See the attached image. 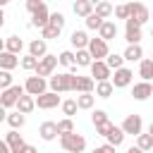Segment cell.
I'll return each mask as SVG.
<instances>
[{
    "mask_svg": "<svg viewBox=\"0 0 153 153\" xmlns=\"http://www.w3.org/2000/svg\"><path fill=\"white\" fill-rule=\"evenodd\" d=\"M74 100H76V108H79V110H91L93 103H96V96H93V93H79Z\"/></svg>",
    "mask_w": 153,
    "mask_h": 153,
    "instance_id": "obj_28",
    "label": "cell"
},
{
    "mask_svg": "<svg viewBox=\"0 0 153 153\" xmlns=\"http://www.w3.org/2000/svg\"><path fill=\"white\" fill-rule=\"evenodd\" d=\"M48 19H50V10H48V5L43 2L33 14H31V26H38V29H45L48 26Z\"/></svg>",
    "mask_w": 153,
    "mask_h": 153,
    "instance_id": "obj_15",
    "label": "cell"
},
{
    "mask_svg": "<svg viewBox=\"0 0 153 153\" xmlns=\"http://www.w3.org/2000/svg\"><path fill=\"white\" fill-rule=\"evenodd\" d=\"M5 143H7V148H10V153H19L24 146H26V141H24V136L19 134V131H14V129H10L7 134H5Z\"/></svg>",
    "mask_w": 153,
    "mask_h": 153,
    "instance_id": "obj_13",
    "label": "cell"
},
{
    "mask_svg": "<svg viewBox=\"0 0 153 153\" xmlns=\"http://www.w3.org/2000/svg\"><path fill=\"white\" fill-rule=\"evenodd\" d=\"M19 153H38V148H36V146H31V143H26V146H24Z\"/></svg>",
    "mask_w": 153,
    "mask_h": 153,
    "instance_id": "obj_48",
    "label": "cell"
},
{
    "mask_svg": "<svg viewBox=\"0 0 153 153\" xmlns=\"http://www.w3.org/2000/svg\"><path fill=\"white\" fill-rule=\"evenodd\" d=\"M72 10H74L76 17H84V19H86L88 14H93V2H91V0H76Z\"/></svg>",
    "mask_w": 153,
    "mask_h": 153,
    "instance_id": "obj_24",
    "label": "cell"
},
{
    "mask_svg": "<svg viewBox=\"0 0 153 153\" xmlns=\"http://www.w3.org/2000/svg\"><path fill=\"white\" fill-rule=\"evenodd\" d=\"M105 65H108V69L112 72V69H120V67H124V57L122 55H117V53H110L105 60H103Z\"/></svg>",
    "mask_w": 153,
    "mask_h": 153,
    "instance_id": "obj_32",
    "label": "cell"
},
{
    "mask_svg": "<svg viewBox=\"0 0 153 153\" xmlns=\"http://www.w3.org/2000/svg\"><path fill=\"white\" fill-rule=\"evenodd\" d=\"M112 93H115V88H112L110 81H100V84H96V96H98V98H110Z\"/></svg>",
    "mask_w": 153,
    "mask_h": 153,
    "instance_id": "obj_34",
    "label": "cell"
},
{
    "mask_svg": "<svg viewBox=\"0 0 153 153\" xmlns=\"http://www.w3.org/2000/svg\"><path fill=\"white\" fill-rule=\"evenodd\" d=\"M120 129L124 131V136H127V134L139 136V134H141V129H143V120H141V115H127Z\"/></svg>",
    "mask_w": 153,
    "mask_h": 153,
    "instance_id": "obj_10",
    "label": "cell"
},
{
    "mask_svg": "<svg viewBox=\"0 0 153 153\" xmlns=\"http://www.w3.org/2000/svg\"><path fill=\"white\" fill-rule=\"evenodd\" d=\"M112 14L117 17V19H129V10H127V5H117V7H112Z\"/></svg>",
    "mask_w": 153,
    "mask_h": 153,
    "instance_id": "obj_44",
    "label": "cell"
},
{
    "mask_svg": "<svg viewBox=\"0 0 153 153\" xmlns=\"http://www.w3.org/2000/svg\"><path fill=\"white\" fill-rule=\"evenodd\" d=\"M84 22H86V29H91V31H98V29L103 26V19H100V17H96V14H88Z\"/></svg>",
    "mask_w": 153,
    "mask_h": 153,
    "instance_id": "obj_41",
    "label": "cell"
},
{
    "mask_svg": "<svg viewBox=\"0 0 153 153\" xmlns=\"http://www.w3.org/2000/svg\"><path fill=\"white\" fill-rule=\"evenodd\" d=\"M24 96V86H19V84H12L10 88H5V91H0V105L7 110V108H14L17 105V100Z\"/></svg>",
    "mask_w": 153,
    "mask_h": 153,
    "instance_id": "obj_4",
    "label": "cell"
},
{
    "mask_svg": "<svg viewBox=\"0 0 153 153\" xmlns=\"http://www.w3.org/2000/svg\"><path fill=\"white\" fill-rule=\"evenodd\" d=\"M65 22H67V19H65V14H62V12H50V19H48V24H50V26H55V29H60V31H62V29H65Z\"/></svg>",
    "mask_w": 153,
    "mask_h": 153,
    "instance_id": "obj_36",
    "label": "cell"
},
{
    "mask_svg": "<svg viewBox=\"0 0 153 153\" xmlns=\"http://www.w3.org/2000/svg\"><path fill=\"white\" fill-rule=\"evenodd\" d=\"M139 76H141L143 81H151V79H153V60H151V57H143V60L139 62Z\"/></svg>",
    "mask_w": 153,
    "mask_h": 153,
    "instance_id": "obj_27",
    "label": "cell"
},
{
    "mask_svg": "<svg viewBox=\"0 0 153 153\" xmlns=\"http://www.w3.org/2000/svg\"><path fill=\"white\" fill-rule=\"evenodd\" d=\"M60 33H62V31H60V29H55V26H50V24H48L45 29H41V38H43L45 43H48V41H53V38H57Z\"/></svg>",
    "mask_w": 153,
    "mask_h": 153,
    "instance_id": "obj_38",
    "label": "cell"
},
{
    "mask_svg": "<svg viewBox=\"0 0 153 153\" xmlns=\"http://www.w3.org/2000/svg\"><path fill=\"white\" fill-rule=\"evenodd\" d=\"M93 14H96V17H100V19L105 22V19H110V17H112V5H110V2H105V0H100V2H96V5H93Z\"/></svg>",
    "mask_w": 153,
    "mask_h": 153,
    "instance_id": "obj_26",
    "label": "cell"
},
{
    "mask_svg": "<svg viewBox=\"0 0 153 153\" xmlns=\"http://www.w3.org/2000/svg\"><path fill=\"white\" fill-rule=\"evenodd\" d=\"M36 100V108H41V110H53V108H57L62 100H60V93H53V91H45L43 96H38V98H33Z\"/></svg>",
    "mask_w": 153,
    "mask_h": 153,
    "instance_id": "obj_12",
    "label": "cell"
},
{
    "mask_svg": "<svg viewBox=\"0 0 153 153\" xmlns=\"http://www.w3.org/2000/svg\"><path fill=\"white\" fill-rule=\"evenodd\" d=\"M2 24H5V12L0 10V29H2Z\"/></svg>",
    "mask_w": 153,
    "mask_h": 153,
    "instance_id": "obj_52",
    "label": "cell"
},
{
    "mask_svg": "<svg viewBox=\"0 0 153 153\" xmlns=\"http://www.w3.org/2000/svg\"><path fill=\"white\" fill-rule=\"evenodd\" d=\"M127 10H129V19H131V22H136L139 26H143V24L151 19L148 7H146L143 2H129V5H127Z\"/></svg>",
    "mask_w": 153,
    "mask_h": 153,
    "instance_id": "obj_6",
    "label": "cell"
},
{
    "mask_svg": "<svg viewBox=\"0 0 153 153\" xmlns=\"http://www.w3.org/2000/svg\"><path fill=\"white\" fill-rule=\"evenodd\" d=\"M5 120H7V110L0 105V122H5Z\"/></svg>",
    "mask_w": 153,
    "mask_h": 153,
    "instance_id": "obj_50",
    "label": "cell"
},
{
    "mask_svg": "<svg viewBox=\"0 0 153 153\" xmlns=\"http://www.w3.org/2000/svg\"><path fill=\"white\" fill-rule=\"evenodd\" d=\"M131 96H134V100H148V98L153 96V84H151V81H139V84H134V86H131Z\"/></svg>",
    "mask_w": 153,
    "mask_h": 153,
    "instance_id": "obj_14",
    "label": "cell"
},
{
    "mask_svg": "<svg viewBox=\"0 0 153 153\" xmlns=\"http://www.w3.org/2000/svg\"><path fill=\"white\" fill-rule=\"evenodd\" d=\"M127 153H143V151H139L136 146H129V148H127Z\"/></svg>",
    "mask_w": 153,
    "mask_h": 153,
    "instance_id": "obj_51",
    "label": "cell"
},
{
    "mask_svg": "<svg viewBox=\"0 0 153 153\" xmlns=\"http://www.w3.org/2000/svg\"><path fill=\"white\" fill-rule=\"evenodd\" d=\"M29 55L36 57V60L45 57V55H48V43H45L43 38H33V41L29 43Z\"/></svg>",
    "mask_w": 153,
    "mask_h": 153,
    "instance_id": "obj_17",
    "label": "cell"
},
{
    "mask_svg": "<svg viewBox=\"0 0 153 153\" xmlns=\"http://www.w3.org/2000/svg\"><path fill=\"white\" fill-rule=\"evenodd\" d=\"M86 50H88V55H91L93 60H98V62H103V60L110 55V48H108V43H105V41H100V38H91Z\"/></svg>",
    "mask_w": 153,
    "mask_h": 153,
    "instance_id": "obj_8",
    "label": "cell"
},
{
    "mask_svg": "<svg viewBox=\"0 0 153 153\" xmlns=\"http://www.w3.org/2000/svg\"><path fill=\"white\" fill-rule=\"evenodd\" d=\"M14 108H17V112H22V115L26 117L29 112H33V110H36V100H33L31 96H26V93H24V96L17 100V105H14Z\"/></svg>",
    "mask_w": 153,
    "mask_h": 153,
    "instance_id": "obj_21",
    "label": "cell"
},
{
    "mask_svg": "<svg viewBox=\"0 0 153 153\" xmlns=\"http://www.w3.org/2000/svg\"><path fill=\"white\" fill-rule=\"evenodd\" d=\"M0 53H5V41L0 38Z\"/></svg>",
    "mask_w": 153,
    "mask_h": 153,
    "instance_id": "obj_53",
    "label": "cell"
},
{
    "mask_svg": "<svg viewBox=\"0 0 153 153\" xmlns=\"http://www.w3.org/2000/svg\"><path fill=\"white\" fill-rule=\"evenodd\" d=\"M5 122H7V124L14 129V131H17V129H22V127H24L26 117H24L22 112H17V110H14V112H7V120H5Z\"/></svg>",
    "mask_w": 153,
    "mask_h": 153,
    "instance_id": "obj_29",
    "label": "cell"
},
{
    "mask_svg": "<svg viewBox=\"0 0 153 153\" xmlns=\"http://www.w3.org/2000/svg\"><path fill=\"white\" fill-rule=\"evenodd\" d=\"M60 108H62V112H65L69 120H72V115H76V110H79V108H76V100H62Z\"/></svg>",
    "mask_w": 153,
    "mask_h": 153,
    "instance_id": "obj_40",
    "label": "cell"
},
{
    "mask_svg": "<svg viewBox=\"0 0 153 153\" xmlns=\"http://www.w3.org/2000/svg\"><path fill=\"white\" fill-rule=\"evenodd\" d=\"M136 148H139V151H143V153H146V151H153V136L141 131V134L136 136Z\"/></svg>",
    "mask_w": 153,
    "mask_h": 153,
    "instance_id": "obj_30",
    "label": "cell"
},
{
    "mask_svg": "<svg viewBox=\"0 0 153 153\" xmlns=\"http://www.w3.org/2000/svg\"><path fill=\"white\" fill-rule=\"evenodd\" d=\"M112 127H115V124L108 120V122H103V124H98V127H96V134H98V136H108V134L112 131Z\"/></svg>",
    "mask_w": 153,
    "mask_h": 153,
    "instance_id": "obj_45",
    "label": "cell"
},
{
    "mask_svg": "<svg viewBox=\"0 0 153 153\" xmlns=\"http://www.w3.org/2000/svg\"><path fill=\"white\" fill-rule=\"evenodd\" d=\"M110 76H112V72L108 69L105 62H98V60L91 62V79H93L96 84H100V81H110Z\"/></svg>",
    "mask_w": 153,
    "mask_h": 153,
    "instance_id": "obj_11",
    "label": "cell"
},
{
    "mask_svg": "<svg viewBox=\"0 0 153 153\" xmlns=\"http://www.w3.org/2000/svg\"><path fill=\"white\" fill-rule=\"evenodd\" d=\"M93 153H100V151H98V148H93Z\"/></svg>",
    "mask_w": 153,
    "mask_h": 153,
    "instance_id": "obj_55",
    "label": "cell"
},
{
    "mask_svg": "<svg viewBox=\"0 0 153 153\" xmlns=\"http://www.w3.org/2000/svg\"><path fill=\"white\" fill-rule=\"evenodd\" d=\"M17 65H19V57H17V55H12V53H7V50L0 53V69H2V72H12Z\"/></svg>",
    "mask_w": 153,
    "mask_h": 153,
    "instance_id": "obj_23",
    "label": "cell"
},
{
    "mask_svg": "<svg viewBox=\"0 0 153 153\" xmlns=\"http://www.w3.org/2000/svg\"><path fill=\"white\" fill-rule=\"evenodd\" d=\"M12 84H14V79H12V72H2V69H0V91L10 88Z\"/></svg>",
    "mask_w": 153,
    "mask_h": 153,
    "instance_id": "obj_43",
    "label": "cell"
},
{
    "mask_svg": "<svg viewBox=\"0 0 153 153\" xmlns=\"http://www.w3.org/2000/svg\"><path fill=\"white\" fill-rule=\"evenodd\" d=\"M72 131H74V122H72L69 117H65V120L57 122V136H67V134H72Z\"/></svg>",
    "mask_w": 153,
    "mask_h": 153,
    "instance_id": "obj_35",
    "label": "cell"
},
{
    "mask_svg": "<svg viewBox=\"0 0 153 153\" xmlns=\"http://www.w3.org/2000/svg\"><path fill=\"white\" fill-rule=\"evenodd\" d=\"M131 79H134V72L129 67H120V69H115V76H110V84H112V88H127L131 84Z\"/></svg>",
    "mask_w": 153,
    "mask_h": 153,
    "instance_id": "obj_9",
    "label": "cell"
},
{
    "mask_svg": "<svg viewBox=\"0 0 153 153\" xmlns=\"http://www.w3.org/2000/svg\"><path fill=\"white\" fill-rule=\"evenodd\" d=\"M141 38H143L141 26H139L136 22L127 19V22H124V41H127L129 45H141Z\"/></svg>",
    "mask_w": 153,
    "mask_h": 153,
    "instance_id": "obj_7",
    "label": "cell"
},
{
    "mask_svg": "<svg viewBox=\"0 0 153 153\" xmlns=\"http://www.w3.org/2000/svg\"><path fill=\"white\" fill-rule=\"evenodd\" d=\"M93 88H96V81H93L91 76L76 74V84H74V91H76V93H93Z\"/></svg>",
    "mask_w": 153,
    "mask_h": 153,
    "instance_id": "obj_19",
    "label": "cell"
},
{
    "mask_svg": "<svg viewBox=\"0 0 153 153\" xmlns=\"http://www.w3.org/2000/svg\"><path fill=\"white\" fill-rule=\"evenodd\" d=\"M91 122H93V127L108 122V112H105V110H93V112H91Z\"/></svg>",
    "mask_w": 153,
    "mask_h": 153,
    "instance_id": "obj_42",
    "label": "cell"
},
{
    "mask_svg": "<svg viewBox=\"0 0 153 153\" xmlns=\"http://www.w3.org/2000/svg\"><path fill=\"white\" fill-rule=\"evenodd\" d=\"M55 67H57V55H45V57H41L38 60V65H36V76H41V79H50L53 76V72H55Z\"/></svg>",
    "mask_w": 153,
    "mask_h": 153,
    "instance_id": "obj_5",
    "label": "cell"
},
{
    "mask_svg": "<svg viewBox=\"0 0 153 153\" xmlns=\"http://www.w3.org/2000/svg\"><path fill=\"white\" fill-rule=\"evenodd\" d=\"M98 151H100V153H115V146H110V143H103Z\"/></svg>",
    "mask_w": 153,
    "mask_h": 153,
    "instance_id": "obj_47",
    "label": "cell"
},
{
    "mask_svg": "<svg viewBox=\"0 0 153 153\" xmlns=\"http://www.w3.org/2000/svg\"><path fill=\"white\" fill-rule=\"evenodd\" d=\"M48 91V79H41V76H26V81H24V93L26 96H31V98H38V96H43Z\"/></svg>",
    "mask_w": 153,
    "mask_h": 153,
    "instance_id": "obj_3",
    "label": "cell"
},
{
    "mask_svg": "<svg viewBox=\"0 0 153 153\" xmlns=\"http://www.w3.org/2000/svg\"><path fill=\"white\" fill-rule=\"evenodd\" d=\"M38 136H41L43 141L57 139V122H43V124L38 127Z\"/></svg>",
    "mask_w": 153,
    "mask_h": 153,
    "instance_id": "obj_20",
    "label": "cell"
},
{
    "mask_svg": "<svg viewBox=\"0 0 153 153\" xmlns=\"http://www.w3.org/2000/svg\"><path fill=\"white\" fill-rule=\"evenodd\" d=\"M41 5H43V2H41V0H26V10H29V12H31V14H33V12H36V10H38V7H41Z\"/></svg>",
    "mask_w": 153,
    "mask_h": 153,
    "instance_id": "obj_46",
    "label": "cell"
},
{
    "mask_svg": "<svg viewBox=\"0 0 153 153\" xmlns=\"http://www.w3.org/2000/svg\"><path fill=\"white\" fill-rule=\"evenodd\" d=\"M74 84H76V76L69 74V72H60V74H53L48 79V86L53 93H69L74 91Z\"/></svg>",
    "mask_w": 153,
    "mask_h": 153,
    "instance_id": "obj_1",
    "label": "cell"
},
{
    "mask_svg": "<svg viewBox=\"0 0 153 153\" xmlns=\"http://www.w3.org/2000/svg\"><path fill=\"white\" fill-rule=\"evenodd\" d=\"M151 60H153V53H151Z\"/></svg>",
    "mask_w": 153,
    "mask_h": 153,
    "instance_id": "obj_57",
    "label": "cell"
},
{
    "mask_svg": "<svg viewBox=\"0 0 153 153\" xmlns=\"http://www.w3.org/2000/svg\"><path fill=\"white\" fill-rule=\"evenodd\" d=\"M148 134H151V136H153V122H151V127H148Z\"/></svg>",
    "mask_w": 153,
    "mask_h": 153,
    "instance_id": "obj_54",
    "label": "cell"
},
{
    "mask_svg": "<svg viewBox=\"0 0 153 153\" xmlns=\"http://www.w3.org/2000/svg\"><path fill=\"white\" fill-rule=\"evenodd\" d=\"M115 36H117V24H115L112 19H105V22H103V26L98 29V38H100V41H105V43H110Z\"/></svg>",
    "mask_w": 153,
    "mask_h": 153,
    "instance_id": "obj_16",
    "label": "cell"
},
{
    "mask_svg": "<svg viewBox=\"0 0 153 153\" xmlns=\"http://www.w3.org/2000/svg\"><path fill=\"white\" fill-rule=\"evenodd\" d=\"M69 41H72V45H74L76 50H86L91 38H88V33H86V31H81V29H74V31H72V36H69Z\"/></svg>",
    "mask_w": 153,
    "mask_h": 153,
    "instance_id": "obj_18",
    "label": "cell"
},
{
    "mask_svg": "<svg viewBox=\"0 0 153 153\" xmlns=\"http://www.w3.org/2000/svg\"><path fill=\"white\" fill-rule=\"evenodd\" d=\"M91 62H93V57L88 55V50H76L74 53V65L76 67H91Z\"/></svg>",
    "mask_w": 153,
    "mask_h": 153,
    "instance_id": "obj_31",
    "label": "cell"
},
{
    "mask_svg": "<svg viewBox=\"0 0 153 153\" xmlns=\"http://www.w3.org/2000/svg\"><path fill=\"white\" fill-rule=\"evenodd\" d=\"M19 65H22V69H24V72H36V65H38V60H36V57H31V55L26 53V55L22 57V62H19Z\"/></svg>",
    "mask_w": 153,
    "mask_h": 153,
    "instance_id": "obj_39",
    "label": "cell"
},
{
    "mask_svg": "<svg viewBox=\"0 0 153 153\" xmlns=\"http://www.w3.org/2000/svg\"><path fill=\"white\" fill-rule=\"evenodd\" d=\"M57 65H62V67H74V53H72V50H62V53L57 55Z\"/></svg>",
    "mask_w": 153,
    "mask_h": 153,
    "instance_id": "obj_37",
    "label": "cell"
},
{
    "mask_svg": "<svg viewBox=\"0 0 153 153\" xmlns=\"http://www.w3.org/2000/svg\"><path fill=\"white\" fill-rule=\"evenodd\" d=\"M105 139H108V143H110V146H115V148H117V146H122V141H124V131H122L120 127H112V131H110Z\"/></svg>",
    "mask_w": 153,
    "mask_h": 153,
    "instance_id": "obj_33",
    "label": "cell"
},
{
    "mask_svg": "<svg viewBox=\"0 0 153 153\" xmlns=\"http://www.w3.org/2000/svg\"><path fill=\"white\" fill-rule=\"evenodd\" d=\"M5 50L19 57V53L24 50V41H22L19 36H10V38H5Z\"/></svg>",
    "mask_w": 153,
    "mask_h": 153,
    "instance_id": "obj_25",
    "label": "cell"
},
{
    "mask_svg": "<svg viewBox=\"0 0 153 153\" xmlns=\"http://www.w3.org/2000/svg\"><path fill=\"white\" fill-rule=\"evenodd\" d=\"M122 57H124V62H141L143 60V48L141 45H127Z\"/></svg>",
    "mask_w": 153,
    "mask_h": 153,
    "instance_id": "obj_22",
    "label": "cell"
},
{
    "mask_svg": "<svg viewBox=\"0 0 153 153\" xmlns=\"http://www.w3.org/2000/svg\"><path fill=\"white\" fill-rule=\"evenodd\" d=\"M0 153H10V148H7V143H5V139H0Z\"/></svg>",
    "mask_w": 153,
    "mask_h": 153,
    "instance_id": "obj_49",
    "label": "cell"
},
{
    "mask_svg": "<svg viewBox=\"0 0 153 153\" xmlns=\"http://www.w3.org/2000/svg\"><path fill=\"white\" fill-rule=\"evenodd\" d=\"M151 36H153V26H151Z\"/></svg>",
    "mask_w": 153,
    "mask_h": 153,
    "instance_id": "obj_56",
    "label": "cell"
},
{
    "mask_svg": "<svg viewBox=\"0 0 153 153\" xmlns=\"http://www.w3.org/2000/svg\"><path fill=\"white\" fill-rule=\"evenodd\" d=\"M60 146H62V151H67V153H81V151L86 148V139H84L81 134L72 131V134H67V136H60Z\"/></svg>",
    "mask_w": 153,
    "mask_h": 153,
    "instance_id": "obj_2",
    "label": "cell"
}]
</instances>
